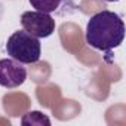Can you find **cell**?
<instances>
[{
    "label": "cell",
    "instance_id": "6da1fadb",
    "mask_svg": "<svg viewBox=\"0 0 126 126\" xmlns=\"http://www.w3.org/2000/svg\"><path fill=\"white\" fill-rule=\"evenodd\" d=\"M125 39L123 19L111 12L101 11L91 16L86 25V43L98 50L110 52L119 47Z\"/></svg>",
    "mask_w": 126,
    "mask_h": 126
},
{
    "label": "cell",
    "instance_id": "7a4b0ae2",
    "mask_svg": "<svg viewBox=\"0 0 126 126\" xmlns=\"http://www.w3.org/2000/svg\"><path fill=\"white\" fill-rule=\"evenodd\" d=\"M6 50L11 58L16 59L21 64H34L40 59L42 53V46L40 40L27 33L25 30L15 31L6 43Z\"/></svg>",
    "mask_w": 126,
    "mask_h": 126
},
{
    "label": "cell",
    "instance_id": "3957f363",
    "mask_svg": "<svg viewBox=\"0 0 126 126\" xmlns=\"http://www.w3.org/2000/svg\"><path fill=\"white\" fill-rule=\"evenodd\" d=\"M21 24L22 28L36 36L37 39L49 37L55 31V19L45 12L40 11H28L21 15Z\"/></svg>",
    "mask_w": 126,
    "mask_h": 126
},
{
    "label": "cell",
    "instance_id": "277c9868",
    "mask_svg": "<svg viewBox=\"0 0 126 126\" xmlns=\"http://www.w3.org/2000/svg\"><path fill=\"white\" fill-rule=\"evenodd\" d=\"M27 80V68L16 59H0V86L3 88H18Z\"/></svg>",
    "mask_w": 126,
    "mask_h": 126
},
{
    "label": "cell",
    "instance_id": "5b68a950",
    "mask_svg": "<svg viewBox=\"0 0 126 126\" xmlns=\"http://www.w3.org/2000/svg\"><path fill=\"white\" fill-rule=\"evenodd\" d=\"M21 123L24 125V126H49L50 125V120H49V117L47 116H45L43 113H40V111H28L22 119H21Z\"/></svg>",
    "mask_w": 126,
    "mask_h": 126
},
{
    "label": "cell",
    "instance_id": "8992f818",
    "mask_svg": "<svg viewBox=\"0 0 126 126\" xmlns=\"http://www.w3.org/2000/svg\"><path fill=\"white\" fill-rule=\"evenodd\" d=\"M61 2L62 0H30V5L36 11L50 14V12H55L61 6Z\"/></svg>",
    "mask_w": 126,
    "mask_h": 126
},
{
    "label": "cell",
    "instance_id": "52a82bcc",
    "mask_svg": "<svg viewBox=\"0 0 126 126\" xmlns=\"http://www.w3.org/2000/svg\"><path fill=\"white\" fill-rule=\"evenodd\" d=\"M105 2H117V0H105Z\"/></svg>",
    "mask_w": 126,
    "mask_h": 126
}]
</instances>
